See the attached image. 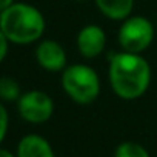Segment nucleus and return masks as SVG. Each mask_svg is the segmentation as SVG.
Returning <instances> with one entry per match:
<instances>
[{"mask_svg":"<svg viewBox=\"0 0 157 157\" xmlns=\"http://www.w3.org/2000/svg\"><path fill=\"white\" fill-rule=\"evenodd\" d=\"M22 96V90L17 80L13 77H0V100L17 102Z\"/></svg>","mask_w":157,"mask_h":157,"instance_id":"obj_10","label":"nucleus"},{"mask_svg":"<svg viewBox=\"0 0 157 157\" xmlns=\"http://www.w3.org/2000/svg\"><path fill=\"white\" fill-rule=\"evenodd\" d=\"M114 157H151L148 149L137 142H122L114 151Z\"/></svg>","mask_w":157,"mask_h":157,"instance_id":"obj_11","label":"nucleus"},{"mask_svg":"<svg viewBox=\"0 0 157 157\" xmlns=\"http://www.w3.org/2000/svg\"><path fill=\"white\" fill-rule=\"evenodd\" d=\"M17 157H56L51 143L39 134H26L17 145Z\"/></svg>","mask_w":157,"mask_h":157,"instance_id":"obj_8","label":"nucleus"},{"mask_svg":"<svg viewBox=\"0 0 157 157\" xmlns=\"http://www.w3.org/2000/svg\"><path fill=\"white\" fill-rule=\"evenodd\" d=\"M54 108L56 106H54V100L51 99V96L39 90L26 91L17 100L19 116L25 122L33 123V125L46 123L52 117Z\"/></svg>","mask_w":157,"mask_h":157,"instance_id":"obj_5","label":"nucleus"},{"mask_svg":"<svg viewBox=\"0 0 157 157\" xmlns=\"http://www.w3.org/2000/svg\"><path fill=\"white\" fill-rule=\"evenodd\" d=\"M0 157H17V155H14L11 151H8L5 148H0Z\"/></svg>","mask_w":157,"mask_h":157,"instance_id":"obj_15","label":"nucleus"},{"mask_svg":"<svg viewBox=\"0 0 157 157\" xmlns=\"http://www.w3.org/2000/svg\"><path fill=\"white\" fill-rule=\"evenodd\" d=\"M8 126H10V116H8V111H6L5 105L0 102V143H2L6 137Z\"/></svg>","mask_w":157,"mask_h":157,"instance_id":"obj_12","label":"nucleus"},{"mask_svg":"<svg viewBox=\"0 0 157 157\" xmlns=\"http://www.w3.org/2000/svg\"><path fill=\"white\" fill-rule=\"evenodd\" d=\"M106 33L102 26L90 23L83 26L77 34L75 45L78 54L85 59H96L99 57L106 48Z\"/></svg>","mask_w":157,"mask_h":157,"instance_id":"obj_6","label":"nucleus"},{"mask_svg":"<svg viewBox=\"0 0 157 157\" xmlns=\"http://www.w3.org/2000/svg\"><path fill=\"white\" fill-rule=\"evenodd\" d=\"M75 2H86V0H75Z\"/></svg>","mask_w":157,"mask_h":157,"instance_id":"obj_16","label":"nucleus"},{"mask_svg":"<svg viewBox=\"0 0 157 157\" xmlns=\"http://www.w3.org/2000/svg\"><path fill=\"white\" fill-rule=\"evenodd\" d=\"M151 66L142 54L114 52L108 65V78L113 93L122 100L140 99L151 83Z\"/></svg>","mask_w":157,"mask_h":157,"instance_id":"obj_1","label":"nucleus"},{"mask_svg":"<svg viewBox=\"0 0 157 157\" xmlns=\"http://www.w3.org/2000/svg\"><path fill=\"white\" fill-rule=\"evenodd\" d=\"M45 29V17L33 5L17 2L0 13V31L5 34V37L11 43H34L42 39Z\"/></svg>","mask_w":157,"mask_h":157,"instance_id":"obj_2","label":"nucleus"},{"mask_svg":"<svg viewBox=\"0 0 157 157\" xmlns=\"http://www.w3.org/2000/svg\"><path fill=\"white\" fill-rule=\"evenodd\" d=\"M13 3H16L14 0H0V13L5 11L6 8H10Z\"/></svg>","mask_w":157,"mask_h":157,"instance_id":"obj_14","label":"nucleus"},{"mask_svg":"<svg viewBox=\"0 0 157 157\" xmlns=\"http://www.w3.org/2000/svg\"><path fill=\"white\" fill-rule=\"evenodd\" d=\"M8 46H10L8 39L5 37V34L2 31H0V63H2L8 56Z\"/></svg>","mask_w":157,"mask_h":157,"instance_id":"obj_13","label":"nucleus"},{"mask_svg":"<svg viewBox=\"0 0 157 157\" xmlns=\"http://www.w3.org/2000/svg\"><path fill=\"white\" fill-rule=\"evenodd\" d=\"M94 3L106 19L114 22H123L134 10V0H94Z\"/></svg>","mask_w":157,"mask_h":157,"instance_id":"obj_9","label":"nucleus"},{"mask_svg":"<svg viewBox=\"0 0 157 157\" xmlns=\"http://www.w3.org/2000/svg\"><path fill=\"white\" fill-rule=\"evenodd\" d=\"M36 60L43 69L49 72H60L68 66V56L65 48L51 39H45L37 45Z\"/></svg>","mask_w":157,"mask_h":157,"instance_id":"obj_7","label":"nucleus"},{"mask_svg":"<svg viewBox=\"0 0 157 157\" xmlns=\"http://www.w3.org/2000/svg\"><path fill=\"white\" fill-rule=\"evenodd\" d=\"M62 88L77 105H91L100 96V78L94 68L85 63H74L62 71Z\"/></svg>","mask_w":157,"mask_h":157,"instance_id":"obj_3","label":"nucleus"},{"mask_svg":"<svg viewBox=\"0 0 157 157\" xmlns=\"http://www.w3.org/2000/svg\"><path fill=\"white\" fill-rule=\"evenodd\" d=\"M117 40L122 51L142 54L154 40V25L143 16H129L122 22Z\"/></svg>","mask_w":157,"mask_h":157,"instance_id":"obj_4","label":"nucleus"}]
</instances>
